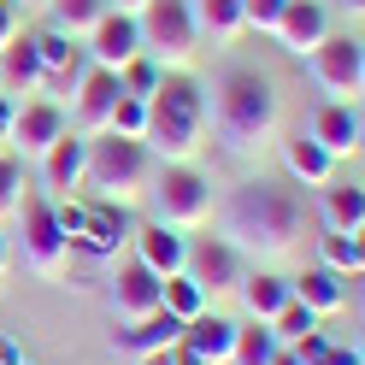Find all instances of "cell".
<instances>
[{
    "label": "cell",
    "instance_id": "6da1fadb",
    "mask_svg": "<svg viewBox=\"0 0 365 365\" xmlns=\"http://www.w3.org/2000/svg\"><path fill=\"white\" fill-rule=\"evenodd\" d=\"M307 236V218L294 207V195L277 189V182H242L230 189V200L218 207V242L236 247V259H254V265H277L289 259Z\"/></svg>",
    "mask_w": 365,
    "mask_h": 365
},
{
    "label": "cell",
    "instance_id": "7a4b0ae2",
    "mask_svg": "<svg viewBox=\"0 0 365 365\" xmlns=\"http://www.w3.org/2000/svg\"><path fill=\"white\" fill-rule=\"evenodd\" d=\"M283 118V101H277V83L254 65H230L218 77V88L207 95V124L218 130V142L230 153H254L277 135Z\"/></svg>",
    "mask_w": 365,
    "mask_h": 365
},
{
    "label": "cell",
    "instance_id": "3957f363",
    "mask_svg": "<svg viewBox=\"0 0 365 365\" xmlns=\"http://www.w3.org/2000/svg\"><path fill=\"white\" fill-rule=\"evenodd\" d=\"M142 148L165 165H195V153L207 148V88L189 71H165L159 88L148 95V130Z\"/></svg>",
    "mask_w": 365,
    "mask_h": 365
},
{
    "label": "cell",
    "instance_id": "277c9868",
    "mask_svg": "<svg viewBox=\"0 0 365 365\" xmlns=\"http://www.w3.org/2000/svg\"><path fill=\"white\" fill-rule=\"evenodd\" d=\"M83 182L95 189L101 200H130L153 182V153L130 135H112V130H95L88 135V165H83Z\"/></svg>",
    "mask_w": 365,
    "mask_h": 365
},
{
    "label": "cell",
    "instance_id": "5b68a950",
    "mask_svg": "<svg viewBox=\"0 0 365 365\" xmlns=\"http://www.w3.org/2000/svg\"><path fill=\"white\" fill-rule=\"evenodd\" d=\"M135 30H142V53L159 71H189L195 53H200V30H195L189 0H148L135 12Z\"/></svg>",
    "mask_w": 365,
    "mask_h": 365
},
{
    "label": "cell",
    "instance_id": "8992f818",
    "mask_svg": "<svg viewBox=\"0 0 365 365\" xmlns=\"http://www.w3.org/2000/svg\"><path fill=\"white\" fill-rule=\"evenodd\" d=\"M148 195H153V224H165V230H200L212 218V177L200 165H165Z\"/></svg>",
    "mask_w": 365,
    "mask_h": 365
},
{
    "label": "cell",
    "instance_id": "52a82bcc",
    "mask_svg": "<svg viewBox=\"0 0 365 365\" xmlns=\"http://www.w3.org/2000/svg\"><path fill=\"white\" fill-rule=\"evenodd\" d=\"M307 65H312V83L324 88L330 101L359 106V88H365V41L359 36H324Z\"/></svg>",
    "mask_w": 365,
    "mask_h": 365
},
{
    "label": "cell",
    "instance_id": "ba28073f",
    "mask_svg": "<svg viewBox=\"0 0 365 365\" xmlns=\"http://www.w3.org/2000/svg\"><path fill=\"white\" fill-rule=\"evenodd\" d=\"M18 218H24V265L36 271V277H65V265H71V236L59 230L53 200L24 195Z\"/></svg>",
    "mask_w": 365,
    "mask_h": 365
},
{
    "label": "cell",
    "instance_id": "9c48e42d",
    "mask_svg": "<svg viewBox=\"0 0 365 365\" xmlns=\"http://www.w3.org/2000/svg\"><path fill=\"white\" fill-rule=\"evenodd\" d=\"M182 277L207 294V307H212V301H224V294H236V283H242V259H236L230 242L200 236V242H189V254H182Z\"/></svg>",
    "mask_w": 365,
    "mask_h": 365
},
{
    "label": "cell",
    "instance_id": "30bf717a",
    "mask_svg": "<svg viewBox=\"0 0 365 365\" xmlns=\"http://www.w3.org/2000/svg\"><path fill=\"white\" fill-rule=\"evenodd\" d=\"M135 53H142V30H135L130 12H112V6H106V18L83 36V59L101 65V71H124Z\"/></svg>",
    "mask_w": 365,
    "mask_h": 365
},
{
    "label": "cell",
    "instance_id": "8fae6325",
    "mask_svg": "<svg viewBox=\"0 0 365 365\" xmlns=\"http://www.w3.org/2000/svg\"><path fill=\"white\" fill-rule=\"evenodd\" d=\"M330 36V12L318 0H283L277 24H271V41L289 53V59H312V48Z\"/></svg>",
    "mask_w": 365,
    "mask_h": 365
},
{
    "label": "cell",
    "instance_id": "7c38bea8",
    "mask_svg": "<svg viewBox=\"0 0 365 365\" xmlns=\"http://www.w3.org/2000/svg\"><path fill=\"white\" fill-rule=\"evenodd\" d=\"M65 130H71V124H65V112L53 101H24V106L12 112V142L6 148H18L24 159H41Z\"/></svg>",
    "mask_w": 365,
    "mask_h": 365
},
{
    "label": "cell",
    "instance_id": "4fadbf2b",
    "mask_svg": "<svg viewBox=\"0 0 365 365\" xmlns=\"http://www.w3.org/2000/svg\"><path fill=\"white\" fill-rule=\"evenodd\" d=\"M118 95H124L118 71H101V65H83V77H77V130H83V135L106 130V118H112V106H118Z\"/></svg>",
    "mask_w": 365,
    "mask_h": 365
},
{
    "label": "cell",
    "instance_id": "5bb4252c",
    "mask_svg": "<svg viewBox=\"0 0 365 365\" xmlns=\"http://www.w3.org/2000/svg\"><path fill=\"white\" fill-rule=\"evenodd\" d=\"M177 348H189L200 365H230V348H236V324L224 312H195L189 324H182V336H177Z\"/></svg>",
    "mask_w": 365,
    "mask_h": 365
},
{
    "label": "cell",
    "instance_id": "9a60e30c",
    "mask_svg": "<svg viewBox=\"0 0 365 365\" xmlns=\"http://www.w3.org/2000/svg\"><path fill=\"white\" fill-rule=\"evenodd\" d=\"M312 142L324 148L330 159H354L359 153V135H365V124H359V106H341V101H324L318 106V118H312Z\"/></svg>",
    "mask_w": 365,
    "mask_h": 365
},
{
    "label": "cell",
    "instance_id": "2e32d148",
    "mask_svg": "<svg viewBox=\"0 0 365 365\" xmlns=\"http://www.w3.org/2000/svg\"><path fill=\"white\" fill-rule=\"evenodd\" d=\"M41 165V182H48L53 195H71V189H83V165H88V135L83 130H65L59 142L36 159Z\"/></svg>",
    "mask_w": 365,
    "mask_h": 365
},
{
    "label": "cell",
    "instance_id": "e0dca14e",
    "mask_svg": "<svg viewBox=\"0 0 365 365\" xmlns=\"http://www.w3.org/2000/svg\"><path fill=\"white\" fill-rule=\"evenodd\" d=\"M112 312H118V324H135V318L159 312V277H153L142 259L118 265V283H112Z\"/></svg>",
    "mask_w": 365,
    "mask_h": 365
},
{
    "label": "cell",
    "instance_id": "ac0fdd59",
    "mask_svg": "<svg viewBox=\"0 0 365 365\" xmlns=\"http://www.w3.org/2000/svg\"><path fill=\"white\" fill-rule=\"evenodd\" d=\"M177 336H182V318L177 312H148V318H135V324H124L118 336V354H135V359H148V354H165V348H177Z\"/></svg>",
    "mask_w": 365,
    "mask_h": 365
},
{
    "label": "cell",
    "instance_id": "d6986e66",
    "mask_svg": "<svg viewBox=\"0 0 365 365\" xmlns=\"http://www.w3.org/2000/svg\"><path fill=\"white\" fill-rule=\"evenodd\" d=\"M130 242H135V259H142L153 277H177V271H182V254H189V236H182V230H165V224H142Z\"/></svg>",
    "mask_w": 365,
    "mask_h": 365
},
{
    "label": "cell",
    "instance_id": "ffe728a7",
    "mask_svg": "<svg viewBox=\"0 0 365 365\" xmlns=\"http://www.w3.org/2000/svg\"><path fill=\"white\" fill-rule=\"evenodd\" d=\"M130 236H135V224L124 212V200H95V207L83 212V230H77V242L88 254H112V247L130 242Z\"/></svg>",
    "mask_w": 365,
    "mask_h": 365
},
{
    "label": "cell",
    "instance_id": "44dd1931",
    "mask_svg": "<svg viewBox=\"0 0 365 365\" xmlns=\"http://www.w3.org/2000/svg\"><path fill=\"white\" fill-rule=\"evenodd\" d=\"M48 88V77H41V59L30 48V36H18L12 48H0V95H41Z\"/></svg>",
    "mask_w": 365,
    "mask_h": 365
},
{
    "label": "cell",
    "instance_id": "7402d4cb",
    "mask_svg": "<svg viewBox=\"0 0 365 365\" xmlns=\"http://www.w3.org/2000/svg\"><path fill=\"white\" fill-rule=\"evenodd\" d=\"M236 294H242L247 318H259V324H271V318H277V312L294 301V294H289V277H277L271 265H259L254 277H242V283H236Z\"/></svg>",
    "mask_w": 365,
    "mask_h": 365
},
{
    "label": "cell",
    "instance_id": "603a6c76",
    "mask_svg": "<svg viewBox=\"0 0 365 365\" xmlns=\"http://www.w3.org/2000/svg\"><path fill=\"white\" fill-rule=\"evenodd\" d=\"M30 48H36V59H41V77L48 83H77L83 77V48L71 36H59V30H41V36H30Z\"/></svg>",
    "mask_w": 365,
    "mask_h": 365
},
{
    "label": "cell",
    "instance_id": "cb8c5ba5",
    "mask_svg": "<svg viewBox=\"0 0 365 365\" xmlns=\"http://www.w3.org/2000/svg\"><path fill=\"white\" fill-rule=\"evenodd\" d=\"M289 294H294L301 307H312L318 318H324V312H341V307H348V283H341V277H336L330 265H312V271H301V277L289 283Z\"/></svg>",
    "mask_w": 365,
    "mask_h": 365
},
{
    "label": "cell",
    "instance_id": "d4e9b609",
    "mask_svg": "<svg viewBox=\"0 0 365 365\" xmlns=\"http://www.w3.org/2000/svg\"><path fill=\"white\" fill-rule=\"evenodd\" d=\"M324 230H336V236L365 230V189L359 182H324Z\"/></svg>",
    "mask_w": 365,
    "mask_h": 365
},
{
    "label": "cell",
    "instance_id": "484cf974",
    "mask_svg": "<svg viewBox=\"0 0 365 365\" xmlns=\"http://www.w3.org/2000/svg\"><path fill=\"white\" fill-rule=\"evenodd\" d=\"M283 165H289L294 182H307V189H324L330 171H336V159L318 148L312 135H289V142H283Z\"/></svg>",
    "mask_w": 365,
    "mask_h": 365
},
{
    "label": "cell",
    "instance_id": "4316f807",
    "mask_svg": "<svg viewBox=\"0 0 365 365\" xmlns=\"http://www.w3.org/2000/svg\"><path fill=\"white\" fill-rule=\"evenodd\" d=\"M48 18H53L48 30H59V36L83 41V36L106 18V0H48Z\"/></svg>",
    "mask_w": 365,
    "mask_h": 365
},
{
    "label": "cell",
    "instance_id": "83f0119b",
    "mask_svg": "<svg viewBox=\"0 0 365 365\" xmlns=\"http://www.w3.org/2000/svg\"><path fill=\"white\" fill-rule=\"evenodd\" d=\"M195 6V30L212 41H236L242 36V0H189Z\"/></svg>",
    "mask_w": 365,
    "mask_h": 365
},
{
    "label": "cell",
    "instance_id": "f1b7e54d",
    "mask_svg": "<svg viewBox=\"0 0 365 365\" xmlns=\"http://www.w3.org/2000/svg\"><path fill=\"white\" fill-rule=\"evenodd\" d=\"M271 354H277V336H271V324H236V348H230V365H271Z\"/></svg>",
    "mask_w": 365,
    "mask_h": 365
},
{
    "label": "cell",
    "instance_id": "f546056e",
    "mask_svg": "<svg viewBox=\"0 0 365 365\" xmlns=\"http://www.w3.org/2000/svg\"><path fill=\"white\" fill-rule=\"evenodd\" d=\"M294 354H301L307 365H365V354H359V341H348V348H341V341H324V336H301V341H289Z\"/></svg>",
    "mask_w": 365,
    "mask_h": 365
},
{
    "label": "cell",
    "instance_id": "4dcf8cb0",
    "mask_svg": "<svg viewBox=\"0 0 365 365\" xmlns=\"http://www.w3.org/2000/svg\"><path fill=\"white\" fill-rule=\"evenodd\" d=\"M159 307H165V312H177L182 324H189L195 312H207V294H200V289L177 271V277H159Z\"/></svg>",
    "mask_w": 365,
    "mask_h": 365
},
{
    "label": "cell",
    "instance_id": "1f68e13d",
    "mask_svg": "<svg viewBox=\"0 0 365 365\" xmlns=\"http://www.w3.org/2000/svg\"><path fill=\"white\" fill-rule=\"evenodd\" d=\"M324 265L336 271V277H359V271H365V242L359 236H324Z\"/></svg>",
    "mask_w": 365,
    "mask_h": 365
},
{
    "label": "cell",
    "instance_id": "d6a6232c",
    "mask_svg": "<svg viewBox=\"0 0 365 365\" xmlns=\"http://www.w3.org/2000/svg\"><path fill=\"white\" fill-rule=\"evenodd\" d=\"M24 159L18 153H0V218H18V207H24Z\"/></svg>",
    "mask_w": 365,
    "mask_h": 365
},
{
    "label": "cell",
    "instance_id": "836d02e7",
    "mask_svg": "<svg viewBox=\"0 0 365 365\" xmlns=\"http://www.w3.org/2000/svg\"><path fill=\"white\" fill-rule=\"evenodd\" d=\"M312 330H318V312L301 307V301H289L277 318H271V336H277L283 348H289V341H301V336H312Z\"/></svg>",
    "mask_w": 365,
    "mask_h": 365
},
{
    "label": "cell",
    "instance_id": "e575fe53",
    "mask_svg": "<svg viewBox=\"0 0 365 365\" xmlns=\"http://www.w3.org/2000/svg\"><path fill=\"white\" fill-rule=\"evenodd\" d=\"M106 130H112V135H130V142H142V130H148V101H135V95H118V106H112Z\"/></svg>",
    "mask_w": 365,
    "mask_h": 365
},
{
    "label": "cell",
    "instance_id": "d590c367",
    "mask_svg": "<svg viewBox=\"0 0 365 365\" xmlns=\"http://www.w3.org/2000/svg\"><path fill=\"white\" fill-rule=\"evenodd\" d=\"M159 77H165V71H159V65H153L148 53H135V59L124 65V71H118V83H124V95H135V101H148L153 88H159Z\"/></svg>",
    "mask_w": 365,
    "mask_h": 365
},
{
    "label": "cell",
    "instance_id": "8d00e7d4",
    "mask_svg": "<svg viewBox=\"0 0 365 365\" xmlns=\"http://www.w3.org/2000/svg\"><path fill=\"white\" fill-rule=\"evenodd\" d=\"M277 12H283V0H242V30H259V36H271Z\"/></svg>",
    "mask_w": 365,
    "mask_h": 365
},
{
    "label": "cell",
    "instance_id": "74e56055",
    "mask_svg": "<svg viewBox=\"0 0 365 365\" xmlns=\"http://www.w3.org/2000/svg\"><path fill=\"white\" fill-rule=\"evenodd\" d=\"M18 36H24V12H18V0H0V48H12Z\"/></svg>",
    "mask_w": 365,
    "mask_h": 365
},
{
    "label": "cell",
    "instance_id": "f35d334b",
    "mask_svg": "<svg viewBox=\"0 0 365 365\" xmlns=\"http://www.w3.org/2000/svg\"><path fill=\"white\" fill-rule=\"evenodd\" d=\"M12 112H18V101L0 95V153H6V142H12Z\"/></svg>",
    "mask_w": 365,
    "mask_h": 365
},
{
    "label": "cell",
    "instance_id": "ab89813d",
    "mask_svg": "<svg viewBox=\"0 0 365 365\" xmlns=\"http://www.w3.org/2000/svg\"><path fill=\"white\" fill-rule=\"evenodd\" d=\"M271 365H307V359L294 354V348H283V341H277V354H271Z\"/></svg>",
    "mask_w": 365,
    "mask_h": 365
},
{
    "label": "cell",
    "instance_id": "60d3db41",
    "mask_svg": "<svg viewBox=\"0 0 365 365\" xmlns=\"http://www.w3.org/2000/svg\"><path fill=\"white\" fill-rule=\"evenodd\" d=\"M106 6H112V12H130V18H135V12L148 6V0H106Z\"/></svg>",
    "mask_w": 365,
    "mask_h": 365
},
{
    "label": "cell",
    "instance_id": "b9f144b4",
    "mask_svg": "<svg viewBox=\"0 0 365 365\" xmlns=\"http://www.w3.org/2000/svg\"><path fill=\"white\" fill-rule=\"evenodd\" d=\"M12 271V242H6V230H0V277Z\"/></svg>",
    "mask_w": 365,
    "mask_h": 365
},
{
    "label": "cell",
    "instance_id": "7bdbcfd3",
    "mask_svg": "<svg viewBox=\"0 0 365 365\" xmlns=\"http://www.w3.org/2000/svg\"><path fill=\"white\" fill-rule=\"evenodd\" d=\"M341 12L354 18V30H359V12H365V0H341Z\"/></svg>",
    "mask_w": 365,
    "mask_h": 365
},
{
    "label": "cell",
    "instance_id": "ee69618b",
    "mask_svg": "<svg viewBox=\"0 0 365 365\" xmlns=\"http://www.w3.org/2000/svg\"><path fill=\"white\" fill-rule=\"evenodd\" d=\"M142 365H171V359H165V354H148V359H142Z\"/></svg>",
    "mask_w": 365,
    "mask_h": 365
},
{
    "label": "cell",
    "instance_id": "f6af8a7d",
    "mask_svg": "<svg viewBox=\"0 0 365 365\" xmlns=\"http://www.w3.org/2000/svg\"><path fill=\"white\" fill-rule=\"evenodd\" d=\"M24 6H48V0H24Z\"/></svg>",
    "mask_w": 365,
    "mask_h": 365
},
{
    "label": "cell",
    "instance_id": "bcb514c9",
    "mask_svg": "<svg viewBox=\"0 0 365 365\" xmlns=\"http://www.w3.org/2000/svg\"><path fill=\"white\" fill-rule=\"evenodd\" d=\"M12 365H30V359H12Z\"/></svg>",
    "mask_w": 365,
    "mask_h": 365
}]
</instances>
